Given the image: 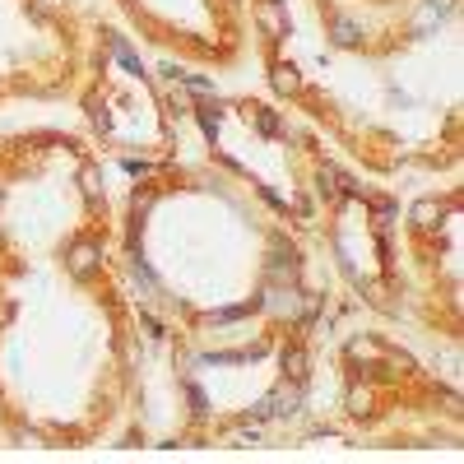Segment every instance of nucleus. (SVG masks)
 Wrapping results in <instances>:
<instances>
[{
    "label": "nucleus",
    "mask_w": 464,
    "mask_h": 464,
    "mask_svg": "<svg viewBox=\"0 0 464 464\" xmlns=\"http://www.w3.org/2000/svg\"><path fill=\"white\" fill-rule=\"evenodd\" d=\"M297 404H302V390L288 386V390H278V395H269V400H260L251 413L256 418H288V413H297Z\"/></svg>",
    "instance_id": "nucleus-1"
},
{
    "label": "nucleus",
    "mask_w": 464,
    "mask_h": 464,
    "mask_svg": "<svg viewBox=\"0 0 464 464\" xmlns=\"http://www.w3.org/2000/svg\"><path fill=\"white\" fill-rule=\"evenodd\" d=\"M93 269H98V247H93V242H75V247H70V274L89 278Z\"/></svg>",
    "instance_id": "nucleus-2"
},
{
    "label": "nucleus",
    "mask_w": 464,
    "mask_h": 464,
    "mask_svg": "<svg viewBox=\"0 0 464 464\" xmlns=\"http://www.w3.org/2000/svg\"><path fill=\"white\" fill-rule=\"evenodd\" d=\"M269 269H274V278H293V274H297V251L278 242L274 256H269Z\"/></svg>",
    "instance_id": "nucleus-3"
},
{
    "label": "nucleus",
    "mask_w": 464,
    "mask_h": 464,
    "mask_svg": "<svg viewBox=\"0 0 464 464\" xmlns=\"http://www.w3.org/2000/svg\"><path fill=\"white\" fill-rule=\"evenodd\" d=\"M330 33H334V42H339V46H357V42H362V28H357L353 19H343V15L330 24Z\"/></svg>",
    "instance_id": "nucleus-4"
},
{
    "label": "nucleus",
    "mask_w": 464,
    "mask_h": 464,
    "mask_svg": "<svg viewBox=\"0 0 464 464\" xmlns=\"http://www.w3.org/2000/svg\"><path fill=\"white\" fill-rule=\"evenodd\" d=\"M283 371H288L293 381H307V353H302V348H288V353H283Z\"/></svg>",
    "instance_id": "nucleus-5"
},
{
    "label": "nucleus",
    "mask_w": 464,
    "mask_h": 464,
    "mask_svg": "<svg viewBox=\"0 0 464 464\" xmlns=\"http://www.w3.org/2000/svg\"><path fill=\"white\" fill-rule=\"evenodd\" d=\"M274 89L278 93H297V89H302V79H297L293 65H274Z\"/></svg>",
    "instance_id": "nucleus-6"
},
{
    "label": "nucleus",
    "mask_w": 464,
    "mask_h": 464,
    "mask_svg": "<svg viewBox=\"0 0 464 464\" xmlns=\"http://www.w3.org/2000/svg\"><path fill=\"white\" fill-rule=\"evenodd\" d=\"M218 121H223V116H218V102H204V107H200V125H204V135H218Z\"/></svg>",
    "instance_id": "nucleus-7"
},
{
    "label": "nucleus",
    "mask_w": 464,
    "mask_h": 464,
    "mask_svg": "<svg viewBox=\"0 0 464 464\" xmlns=\"http://www.w3.org/2000/svg\"><path fill=\"white\" fill-rule=\"evenodd\" d=\"M413 218H418V228H432V218H441V209L432 200H422V204H413Z\"/></svg>",
    "instance_id": "nucleus-8"
},
{
    "label": "nucleus",
    "mask_w": 464,
    "mask_h": 464,
    "mask_svg": "<svg viewBox=\"0 0 464 464\" xmlns=\"http://www.w3.org/2000/svg\"><path fill=\"white\" fill-rule=\"evenodd\" d=\"M84 195H89V200H98V195H102V186H98V172H84Z\"/></svg>",
    "instance_id": "nucleus-9"
},
{
    "label": "nucleus",
    "mask_w": 464,
    "mask_h": 464,
    "mask_svg": "<svg viewBox=\"0 0 464 464\" xmlns=\"http://www.w3.org/2000/svg\"><path fill=\"white\" fill-rule=\"evenodd\" d=\"M260 130H265V135H278L283 125H278V116H274V111H260Z\"/></svg>",
    "instance_id": "nucleus-10"
},
{
    "label": "nucleus",
    "mask_w": 464,
    "mask_h": 464,
    "mask_svg": "<svg viewBox=\"0 0 464 464\" xmlns=\"http://www.w3.org/2000/svg\"><path fill=\"white\" fill-rule=\"evenodd\" d=\"M247 311H251V302H242V307H228V311H218L214 321H237V316H247Z\"/></svg>",
    "instance_id": "nucleus-11"
},
{
    "label": "nucleus",
    "mask_w": 464,
    "mask_h": 464,
    "mask_svg": "<svg viewBox=\"0 0 464 464\" xmlns=\"http://www.w3.org/2000/svg\"><path fill=\"white\" fill-rule=\"evenodd\" d=\"M371 209H376V218H395V204L390 200H371Z\"/></svg>",
    "instance_id": "nucleus-12"
},
{
    "label": "nucleus",
    "mask_w": 464,
    "mask_h": 464,
    "mask_svg": "<svg viewBox=\"0 0 464 464\" xmlns=\"http://www.w3.org/2000/svg\"><path fill=\"white\" fill-rule=\"evenodd\" d=\"M265 24H269V28H278V24H283V19H278V5H265Z\"/></svg>",
    "instance_id": "nucleus-13"
}]
</instances>
